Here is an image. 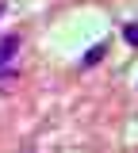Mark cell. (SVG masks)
Segmentation results:
<instances>
[{
  "label": "cell",
  "instance_id": "1",
  "mask_svg": "<svg viewBox=\"0 0 138 153\" xmlns=\"http://www.w3.org/2000/svg\"><path fill=\"white\" fill-rule=\"evenodd\" d=\"M19 54V35H8V38H0V69L12 61V57Z\"/></svg>",
  "mask_w": 138,
  "mask_h": 153
},
{
  "label": "cell",
  "instance_id": "2",
  "mask_svg": "<svg viewBox=\"0 0 138 153\" xmlns=\"http://www.w3.org/2000/svg\"><path fill=\"white\" fill-rule=\"evenodd\" d=\"M100 57H104V42H100V46H92V50L84 54V61H81V65H96Z\"/></svg>",
  "mask_w": 138,
  "mask_h": 153
},
{
  "label": "cell",
  "instance_id": "3",
  "mask_svg": "<svg viewBox=\"0 0 138 153\" xmlns=\"http://www.w3.org/2000/svg\"><path fill=\"white\" fill-rule=\"evenodd\" d=\"M123 38H127L131 46H138V23H127V27H123Z\"/></svg>",
  "mask_w": 138,
  "mask_h": 153
},
{
  "label": "cell",
  "instance_id": "4",
  "mask_svg": "<svg viewBox=\"0 0 138 153\" xmlns=\"http://www.w3.org/2000/svg\"><path fill=\"white\" fill-rule=\"evenodd\" d=\"M0 16H4V8H0Z\"/></svg>",
  "mask_w": 138,
  "mask_h": 153
}]
</instances>
